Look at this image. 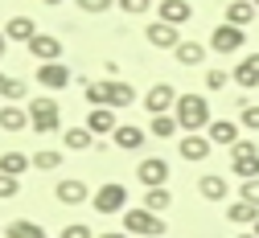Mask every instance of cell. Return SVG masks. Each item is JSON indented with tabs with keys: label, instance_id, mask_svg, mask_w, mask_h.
Segmentation results:
<instances>
[{
	"label": "cell",
	"instance_id": "6da1fadb",
	"mask_svg": "<svg viewBox=\"0 0 259 238\" xmlns=\"http://www.w3.org/2000/svg\"><path fill=\"white\" fill-rule=\"evenodd\" d=\"M82 94H87V103H91V107H111V111L132 107V103H136L132 82H119V78H103V82L82 78Z\"/></svg>",
	"mask_w": 259,
	"mask_h": 238
},
{
	"label": "cell",
	"instance_id": "7a4b0ae2",
	"mask_svg": "<svg viewBox=\"0 0 259 238\" xmlns=\"http://www.w3.org/2000/svg\"><path fill=\"white\" fill-rule=\"evenodd\" d=\"M29 131H62V107H58V99L54 94H37V99H29Z\"/></svg>",
	"mask_w": 259,
	"mask_h": 238
},
{
	"label": "cell",
	"instance_id": "3957f363",
	"mask_svg": "<svg viewBox=\"0 0 259 238\" xmlns=\"http://www.w3.org/2000/svg\"><path fill=\"white\" fill-rule=\"evenodd\" d=\"M173 115H177V123H181L185 131L210 127V103H206V94H181L177 107H173Z\"/></svg>",
	"mask_w": 259,
	"mask_h": 238
},
{
	"label": "cell",
	"instance_id": "277c9868",
	"mask_svg": "<svg viewBox=\"0 0 259 238\" xmlns=\"http://www.w3.org/2000/svg\"><path fill=\"white\" fill-rule=\"evenodd\" d=\"M123 226L127 234H136V238H165V222H160V214L136 206V210H123Z\"/></svg>",
	"mask_w": 259,
	"mask_h": 238
},
{
	"label": "cell",
	"instance_id": "5b68a950",
	"mask_svg": "<svg viewBox=\"0 0 259 238\" xmlns=\"http://www.w3.org/2000/svg\"><path fill=\"white\" fill-rule=\"evenodd\" d=\"M91 206H95V214H103V218L123 214L127 210V189L119 181H107V185H99V189L91 193Z\"/></svg>",
	"mask_w": 259,
	"mask_h": 238
},
{
	"label": "cell",
	"instance_id": "8992f818",
	"mask_svg": "<svg viewBox=\"0 0 259 238\" xmlns=\"http://www.w3.org/2000/svg\"><path fill=\"white\" fill-rule=\"evenodd\" d=\"M231 173H235L239 181H255V177H259V144L239 140V144L231 148Z\"/></svg>",
	"mask_w": 259,
	"mask_h": 238
},
{
	"label": "cell",
	"instance_id": "52a82bcc",
	"mask_svg": "<svg viewBox=\"0 0 259 238\" xmlns=\"http://www.w3.org/2000/svg\"><path fill=\"white\" fill-rule=\"evenodd\" d=\"M243 45H247V29H235V25H226V21L210 33V50L222 54V58H226V54H239Z\"/></svg>",
	"mask_w": 259,
	"mask_h": 238
},
{
	"label": "cell",
	"instance_id": "ba28073f",
	"mask_svg": "<svg viewBox=\"0 0 259 238\" xmlns=\"http://www.w3.org/2000/svg\"><path fill=\"white\" fill-rule=\"evenodd\" d=\"M177 86L173 82H156L148 94H144V107H148V115H169V107H177Z\"/></svg>",
	"mask_w": 259,
	"mask_h": 238
},
{
	"label": "cell",
	"instance_id": "9c48e42d",
	"mask_svg": "<svg viewBox=\"0 0 259 238\" xmlns=\"http://www.w3.org/2000/svg\"><path fill=\"white\" fill-rule=\"evenodd\" d=\"M144 41H148L152 50H177V45H181V29H177V25H165V21H152V25L144 29Z\"/></svg>",
	"mask_w": 259,
	"mask_h": 238
},
{
	"label": "cell",
	"instance_id": "30bf717a",
	"mask_svg": "<svg viewBox=\"0 0 259 238\" xmlns=\"http://www.w3.org/2000/svg\"><path fill=\"white\" fill-rule=\"evenodd\" d=\"M70 78H74V74H70L66 62H41V66H37V82H41L46 90H66Z\"/></svg>",
	"mask_w": 259,
	"mask_h": 238
},
{
	"label": "cell",
	"instance_id": "8fae6325",
	"mask_svg": "<svg viewBox=\"0 0 259 238\" xmlns=\"http://www.w3.org/2000/svg\"><path fill=\"white\" fill-rule=\"evenodd\" d=\"M136 177H140V185H144V189H160V185H169V160H160V156L140 160Z\"/></svg>",
	"mask_w": 259,
	"mask_h": 238
},
{
	"label": "cell",
	"instance_id": "7c38bea8",
	"mask_svg": "<svg viewBox=\"0 0 259 238\" xmlns=\"http://www.w3.org/2000/svg\"><path fill=\"white\" fill-rule=\"evenodd\" d=\"M54 197L62 201V206H82V201H91V189H87V181L66 177V181H58V185H54Z\"/></svg>",
	"mask_w": 259,
	"mask_h": 238
},
{
	"label": "cell",
	"instance_id": "4fadbf2b",
	"mask_svg": "<svg viewBox=\"0 0 259 238\" xmlns=\"http://www.w3.org/2000/svg\"><path fill=\"white\" fill-rule=\"evenodd\" d=\"M206 140H210L214 148H235V144H239V123H231V119H210Z\"/></svg>",
	"mask_w": 259,
	"mask_h": 238
},
{
	"label": "cell",
	"instance_id": "5bb4252c",
	"mask_svg": "<svg viewBox=\"0 0 259 238\" xmlns=\"http://www.w3.org/2000/svg\"><path fill=\"white\" fill-rule=\"evenodd\" d=\"M177 152H181V160H206V156L214 152V144L206 140L202 131H185L181 144H177Z\"/></svg>",
	"mask_w": 259,
	"mask_h": 238
},
{
	"label": "cell",
	"instance_id": "9a60e30c",
	"mask_svg": "<svg viewBox=\"0 0 259 238\" xmlns=\"http://www.w3.org/2000/svg\"><path fill=\"white\" fill-rule=\"evenodd\" d=\"M156 21H165V25H189L193 21V9H189V0H160V5H156Z\"/></svg>",
	"mask_w": 259,
	"mask_h": 238
},
{
	"label": "cell",
	"instance_id": "2e32d148",
	"mask_svg": "<svg viewBox=\"0 0 259 238\" xmlns=\"http://www.w3.org/2000/svg\"><path fill=\"white\" fill-rule=\"evenodd\" d=\"M111 140H115V148H119V152H140V148H144V140H148V131H144V127H136V123H119Z\"/></svg>",
	"mask_w": 259,
	"mask_h": 238
},
{
	"label": "cell",
	"instance_id": "e0dca14e",
	"mask_svg": "<svg viewBox=\"0 0 259 238\" xmlns=\"http://www.w3.org/2000/svg\"><path fill=\"white\" fill-rule=\"evenodd\" d=\"M29 54H33L37 62H62V37H54V33H37V37L29 41Z\"/></svg>",
	"mask_w": 259,
	"mask_h": 238
},
{
	"label": "cell",
	"instance_id": "ac0fdd59",
	"mask_svg": "<svg viewBox=\"0 0 259 238\" xmlns=\"http://www.w3.org/2000/svg\"><path fill=\"white\" fill-rule=\"evenodd\" d=\"M87 127H91V135H95V140H99V135H115L119 119H115V111H111V107H91Z\"/></svg>",
	"mask_w": 259,
	"mask_h": 238
},
{
	"label": "cell",
	"instance_id": "d6986e66",
	"mask_svg": "<svg viewBox=\"0 0 259 238\" xmlns=\"http://www.w3.org/2000/svg\"><path fill=\"white\" fill-rule=\"evenodd\" d=\"M37 33H41V29H37L33 17H9V25H5V37H9V41H25V45L33 41Z\"/></svg>",
	"mask_w": 259,
	"mask_h": 238
},
{
	"label": "cell",
	"instance_id": "ffe728a7",
	"mask_svg": "<svg viewBox=\"0 0 259 238\" xmlns=\"http://www.w3.org/2000/svg\"><path fill=\"white\" fill-rule=\"evenodd\" d=\"M231 78H235L243 90H255V86H259V50H255V54H247V58L235 66V74H231Z\"/></svg>",
	"mask_w": 259,
	"mask_h": 238
},
{
	"label": "cell",
	"instance_id": "44dd1931",
	"mask_svg": "<svg viewBox=\"0 0 259 238\" xmlns=\"http://www.w3.org/2000/svg\"><path fill=\"white\" fill-rule=\"evenodd\" d=\"M255 5L251 0H226V25H235V29H247L251 21H255Z\"/></svg>",
	"mask_w": 259,
	"mask_h": 238
},
{
	"label": "cell",
	"instance_id": "7402d4cb",
	"mask_svg": "<svg viewBox=\"0 0 259 238\" xmlns=\"http://www.w3.org/2000/svg\"><path fill=\"white\" fill-rule=\"evenodd\" d=\"M0 131H29V111L17 103L0 107Z\"/></svg>",
	"mask_w": 259,
	"mask_h": 238
},
{
	"label": "cell",
	"instance_id": "603a6c76",
	"mask_svg": "<svg viewBox=\"0 0 259 238\" xmlns=\"http://www.w3.org/2000/svg\"><path fill=\"white\" fill-rule=\"evenodd\" d=\"M29 164H33V156H25V152H17V148H13V152H5V156H0V173L21 181V177L29 173Z\"/></svg>",
	"mask_w": 259,
	"mask_h": 238
},
{
	"label": "cell",
	"instance_id": "cb8c5ba5",
	"mask_svg": "<svg viewBox=\"0 0 259 238\" xmlns=\"http://www.w3.org/2000/svg\"><path fill=\"white\" fill-rule=\"evenodd\" d=\"M95 144V135H91V127L82 123V127H66V131H62V148H66V152H87Z\"/></svg>",
	"mask_w": 259,
	"mask_h": 238
},
{
	"label": "cell",
	"instance_id": "d4e9b609",
	"mask_svg": "<svg viewBox=\"0 0 259 238\" xmlns=\"http://www.w3.org/2000/svg\"><path fill=\"white\" fill-rule=\"evenodd\" d=\"M198 193H202L206 201H226L231 185H226V177H218V173H206V177L198 181Z\"/></svg>",
	"mask_w": 259,
	"mask_h": 238
},
{
	"label": "cell",
	"instance_id": "484cf974",
	"mask_svg": "<svg viewBox=\"0 0 259 238\" xmlns=\"http://www.w3.org/2000/svg\"><path fill=\"white\" fill-rule=\"evenodd\" d=\"M226 218H231L235 226H255V222H259V210L251 206V201L239 197V201H231V206H226Z\"/></svg>",
	"mask_w": 259,
	"mask_h": 238
},
{
	"label": "cell",
	"instance_id": "4316f807",
	"mask_svg": "<svg viewBox=\"0 0 259 238\" xmlns=\"http://www.w3.org/2000/svg\"><path fill=\"white\" fill-rule=\"evenodd\" d=\"M173 58H177L181 66H202V62H206V45H202V41H181V45L173 50Z\"/></svg>",
	"mask_w": 259,
	"mask_h": 238
},
{
	"label": "cell",
	"instance_id": "83f0119b",
	"mask_svg": "<svg viewBox=\"0 0 259 238\" xmlns=\"http://www.w3.org/2000/svg\"><path fill=\"white\" fill-rule=\"evenodd\" d=\"M5 234H9V238H50V234H46L37 222H29V218H17V222H9V226H5Z\"/></svg>",
	"mask_w": 259,
	"mask_h": 238
},
{
	"label": "cell",
	"instance_id": "f1b7e54d",
	"mask_svg": "<svg viewBox=\"0 0 259 238\" xmlns=\"http://www.w3.org/2000/svg\"><path fill=\"white\" fill-rule=\"evenodd\" d=\"M148 131L156 135V140H173V135L181 131V123H177V115H152Z\"/></svg>",
	"mask_w": 259,
	"mask_h": 238
},
{
	"label": "cell",
	"instance_id": "f546056e",
	"mask_svg": "<svg viewBox=\"0 0 259 238\" xmlns=\"http://www.w3.org/2000/svg\"><path fill=\"white\" fill-rule=\"evenodd\" d=\"M173 206V193L165 189V185H160V189H148L144 193V210H152V214H165Z\"/></svg>",
	"mask_w": 259,
	"mask_h": 238
},
{
	"label": "cell",
	"instance_id": "4dcf8cb0",
	"mask_svg": "<svg viewBox=\"0 0 259 238\" xmlns=\"http://www.w3.org/2000/svg\"><path fill=\"white\" fill-rule=\"evenodd\" d=\"M58 164H62V152H58V148H41V152H33V168H41V173H54Z\"/></svg>",
	"mask_w": 259,
	"mask_h": 238
},
{
	"label": "cell",
	"instance_id": "1f68e13d",
	"mask_svg": "<svg viewBox=\"0 0 259 238\" xmlns=\"http://www.w3.org/2000/svg\"><path fill=\"white\" fill-rule=\"evenodd\" d=\"M119 5V13H127V17H144L148 9H152V0H115Z\"/></svg>",
	"mask_w": 259,
	"mask_h": 238
},
{
	"label": "cell",
	"instance_id": "d6a6232c",
	"mask_svg": "<svg viewBox=\"0 0 259 238\" xmlns=\"http://www.w3.org/2000/svg\"><path fill=\"white\" fill-rule=\"evenodd\" d=\"M25 94H29V86H25V78H9V82H5V99H9V103H21Z\"/></svg>",
	"mask_w": 259,
	"mask_h": 238
},
{
	"label": "cell",
	"instance_id": "836d02e7",
	"mask_svg": "<svg viewBox=\"0 0 259 238\" xmlns=\"http://www.w3.org/2000/svg\"><path fill=\"white\" fill-rule=\"evenodd\" d=\"M58 238H95V230H91L87 222H70V226H62Z\"/></svg>",
	"mask_w": 259,
	"mask_h": 238
},
{
	"label": "cell",
	"instance_id": "e575fe53",
	"mask_svg": "<svg viewBox=\"0 0 259 238\" xmlns=\"http://www.w3.org/2000/svg\"><path fill=\"white\" fill-rule=\"evenodd\" d=\"M74 5H78L82 13H95V17H99V13H107V9L115 5V0H74Z\"/></svg>",
	"mask_w": 259,
	"mask_h": 238
},
{
	"label": "cell",
	"instance_id": "d590c367",
	"mask_svg": "<svg viewBox=\"0 0 259 238\" xmlns=\"http://www.w3.org/2000/svg\"><path fill=\"white\" fill-rule=\"evenodd\" d=\"M239 197H243V201H251V206L259 210V177H255V181H243V189H239Z\"/></svg>",
	"mask_w": 259,
	"mask_h": 238
},
{
	"label": "cell",
	"instance_id": "8d00e7d4",
	"mask_svg": "<svg viewBox=\"0 0 259 238\" xmlns=\"http://www.w3.org/2000/svg\"><path fill=\"white\" fill-rule=\"evenodd\" d=\"M17 189H21V181H17V177H5V173H0V201L17 197Z\"/></svg>",
	"mask_w": 259,
	"mask_h": 238
},
{
	"label": "cell",
	"instance_id": "74e56055",
	"mask_svg": "<svg viewBox=\"0 0 259 238\" xmlns=\"http://www.w3.org/2000/svg\"><path fill=\"white\" fill-rule=\"evenodd\" d=\"M226 86V70H210L206 74V90H222Z\"/></svg>",
	"mask_w": 259,
	"mask_h": 238
},
{
	"label": "cell",
	"instance_id": "f35d334b",
	"mask_svg": "<svg viewBox=\"0 0 259 238\" xmlns=\"http://www.w3.org/2000/svg\"><path fill=\"white\" fill-rule=\"evenodd\" d=\"M243 127L259 131V107H243Z\"/></svg>",
	"mask_w": 259,
	"mask_h": 238
},
{
	"label": "cell",
	"instance_id": "ab89813d",
	"mask_svg": "<svg viewBox=\"0 0 259 238\" xmlns=\"http://www.w3.org/2000/svg\"><path fill=\"white\" fill-rule=\"evenodd\" d=\"M5 50H9V37H5V29H0V62H5Z\"/></svg>",
	"mask_w": 259,
	"mask_h": 238
},
{
	"label": "cell",
	"instance_id": "60d3db41",
	"mask_svg": "<svg viewBox=\"0 0 259 238\" xmlns=\"http://www.w3.org/2000/svg\"><path fill=\"white\" fill-rule=\"evenodd\" d=\"M95 238H127V234H119V230H111V234H95Z\"/></svg>",
	"mask_w": 259,
	"mask_h": 238
},
{
	"label": "cell",
	"instance_id": "b9f144b4",
	"mask_svg": "<svg viewBox=\"0 0 259 238\" xmlns=\"http://www.w3.org/2000/svg\"><path fill=\"white\" fill-rule=\"evenodd\" d=\"M41 5H50V9H58V5H62V0H41Z\"/></svg>",
	"mask_w": 259,
	"mask_h": 238
},
{
	"label": "cell",
	"instance_id": "7bdbcfd3",
	"mask_svg": "<svg viewBox=\"0 0 259 238\" xmlns=\"http://www.w3.org/2000/svg\"><path fill=\"white\" fill-rule=\"evenodd\" d=\"M5 82H9V78H5V74H0V94H5Z\"/></svg>",
	"mask_w": 259,
	"mask_h": 238
},
{
	"label": "cell",
	"instance_id": "ee69618b",
	"mask_svg": "<svg viewBox=\"0 0 259 238\" xmlns=\"http://www.w3.org/2000/svg\"><path fill=\"white\" fill-rule=\"evenodd\" d=\"M239 238H259V234H255V230H251V234H239Z\"/></svg>",
	"mask_w": 259,
	"mask_h": 238
},
{
	"label": "cell",
	"instance_id": "f6af8a7d",
	"mask_svg": "<svg viewBox=\"0 0 259 238\" xmlns=\"http://www.w3.org/2000/svg\"><path fill=\"white\" fill-rule=\"evenodd\" d=\"M251 230H255V234H259V222H255V226H251Z\"/></svg>",
	"mask_w": 259,
	"mask_h": 238
},
{
	"label": "cell",
	"instance_id": "bcb514c9",
	"mask_svg": "<svg viewBox=\"0 0 259 238\" xmlns=\"http://www.w3.org/2000/svg\"><path fill=\"white\" fill-rule=\"evenodd\" d=\"M251 5H255V9H259V0H251Z\"/></svg>",
	"mask_w": 259,
	"mask_h": 238
},
{
	"label": "cell",
	"instance_id": "7dc6e473",
	"mask_svg": "<svg viewBox=\"0 0 259 238\" xmlns=\"http://www.w3.org/2000/svg\"><path fill=\"white\" fill-rule=\"evenodd\" d=\"M0 234H5V226H0Z\"/></svg>",
	"mask_w": 259,
	"mask_h": 238
}]
</instances>
